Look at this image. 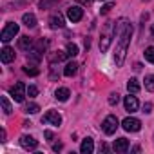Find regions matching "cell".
<instances>
[{"label":"cell","instance_id":"cell-18","mask_svg":"<svg viewBox=\"0 0 154 154\" xmlns=\"http://www.w3.org/2000/svg\"><path fill=\"white\" fill-rule=\"evenodd\" d=\"M22 22H24L26 27H35V26H36V17H35L33 13H26V15L22 17Z\"/></svg>","mask_w":154,"mask_h":154},{"label":"cell","instance_id":"cell-1","mask_svg":"<svg viewBox=\"0 0 154 154\" xmlns=\"http://www.w3.org/2000/svg\"><path fill=\"white\" fill-rule=\"evenodd\" d=\"M131 36H132V27L129 26L118 38V44H116V53H114V62L116 65H123V60H125V54H127V47H129V42H131Z\"/></svg>","mask_w":154,"mask_h":154},{"label":"cell","instance_id":"cell-33","mask_svg":"<svg viewBox=\"0 0 154 154\" xmlns=\"http://www.w3.org/2000/svg\"><path fill=\"white\" fill-rule=\"evenodd\" d=\"M143 112H150V103H147V105H145V111H143Z\"/></svg>","mask_w":154,"mask_h":154},{"label":"cell","instance_id":"cell-25","mask_svg":"<svg viewBox=\"0 0 154 154\" xmlns=\"http://www.w3.org/2000/svg\"><path fill=\"white\" fill-rule=\"evenodd\" d=\"M40 111V107L36 105V103H29V105H26V112H29V114H35V112H38Z\"/></svg>","mask_w":154,"mask_h":154},{"label":"cell","instance_id":"cell-28","mask_svg":"<svg viewBox=\"0 0 154 154\" xmlns=\"http://www.w3.org/2000/svg\"><path fill=\"white\" fill-rule=\"evenodd\" d=\"M118 102H120V94H116V93H112V94L109 96V103H111V105H116Z\"/></svg>","mask_w":154,"mask_h":154},{"label":"cell","instance_id":"cell-14","mask_svg":"<svg viewBox=\"0 0 154 154\" xmlns=\"http://www.w3.org/2000/svg\"><path fill=\"white\" fill-rule=\"evenodd\" d=\"M69 96H71V93H69V89H67V87H58V89L54 91V98H56V100H60V102H67V100H69Z\"/></svg>","mask_w":154,"mask_h":154},{"label":"cell","instance_id":"cell-35","mask_svg":"<svg viewBox=\"0 0 154 154\" xmlns=\"http://www.w3.org/2000/svg\"><path fill=\"white\" fill-rule=\"evenodd\" d=\"M150 31H152V35H154V24H152V27H150Z\"/></svg>","mask_w":154,"mask_h":154},{"label":"cell","instance_id":"cell-29","mask_svg":"<svg viewBox=\"0 0 154 154\" xmlns=\"http://www.w3.org/2000/svg\"><path fill=\"white\" fill-rule=\"evenodd\" d=\"M112 8H114V4H112V2H109V4H105V6L102 8V13H103V15H107V13L112 9Z\"/></svg>","mask_w":154,"mask_h":154},{"label":"cell","instance_id":"cell-20","mask_svg":"<svg viewBox=\"0 0 154 154\" xmlns=\"http://www.w3.org/2000/svg\"><path fill=\"white\" fill-rule=\"evenodd\" d=\"M145 89L150 91V93H154V74L145 76Z\"/></svg>","mask_w":154,"mask_h":154},{"label":"cell","instance_id":"cell-21","mask_svg":"<svg viewBox=\"0 0 154 154\" xmlns=\"http://www.w3.org/2000/svg\"><path fill=\"white\" fill-rule=\"evenodd\" d=\"M0 103H2V109H4V112L6 114H11V103H9V100H8V96H2L0 98Z\"/></svg>","mask_w":154,"mask_h":154},{"label":"cell","instance_id":"cell-27","mask_svg":"<svg viewBox=\"0 0 154 154\" xmlns=\"http://www.w3.org/2000/svg\"><path fill=\"white\" fill-rule=\"evenodd\" d=\"M27 94H29V98H35V96L38 94V89H36L35 85H29V87H27Z\"/></svg>","mask_w":154,"mask_h":154},{"label":"cell","instance_id":"cell-24","mask_svg":"<svg viewBox=\"0 0 154 154\" xmlns=\"http://www.w3.org/2000/svg\"><path fill=\"white\" fill-rule=\"evenodd\" d=\"M109 44H111V38H109V36H102V40H100V49H102V51H107V49H109Z\"/></svg>","mask_w":154,"mask_h":154},{"label":"cell","instance_id":"cell-22","mask_svg":"<svg viewBox=\"0 0 154 154\" xmlns=\"http://www.w3.org/2000/svg\"><path fill=\"white\" fill-rule=\"evenodd\" d=\"M67 56H71V58H74L76 54H78V45L76 44H67Z\"/></svg>","mask_w":154,"mask_h":154},{"label":"cell","instance_id":"cell-5","mask_svg":"<svg viewBox=\"0 0 154 154\" xmlns=\"http://www.w3.org/2000/svg\"><path fill=\"white\" fill-rule=\"evenodd\" d=\"M122 127L127 131V132H138L140 129H141V122L138 120V118H125L123 122H122Z\"/></svg>","mask_w":154,"mask_h":154},{"label":"cell","instance_id":"cell-3","mask_svg":"<svg viewBox=\"0 0 154 154\" xmlns=\"http://www.w3.org/2000/svg\"><path fill=\"white\" fill-rule=\"evenodd\" d=\"M18 24H13V22H9L4 29H2V33H0V40H2V42H9V40H13L17 35H18Z\"/></svg>","mask_w":154,"mask_h":154},{"label":"cell","instance_id":"cell-11","mask_svg":"<svg viewBox=\"0 0 154 154\" xmlns=\"http://www.w3.org/2000/svg\"><path fill=\"white\" fill-rule=\"evenodd\" d=\"M93 150H94V141H93V138H85V140L82 141V145H80V152H82V154H93Z\"/></svg>","mask_w":154,"mask_h":154},{"label":"cell","instance_id":"cell-17","mask_svg":"<svg viewBox=\"0 0 154 154\" xmlns=\"http://www.w3.org/2000/svg\"><path fill=\"white\" fill-rule=\"evenodd\" d=\"M65 56H67V53H62V51H53V53H49V62H51V65H53V63H56V62L65 60Z\"/></svg>","mask_w":154,"mask_h":154},{"label":"cell","instance_id":"cell-34","mask_svg":"<svg viewBox=\"0 0 154 154\" xmlns=\"http://www.w3.org/2000/svg\"><path fill=\"white\" fill-rule=\"evenodd\" d=\"M78 2H82V4H87V2H89V0H78Z\"/></svg>","mask_w":154,"mask_h":154},{"label":"cell","instance_id":"cell-6","mask_svg":"<svg viewBox=\"0 0 154 154\" xmlns=\"http://www.w3.org/2000/svg\"><path fill=\"white\" fill-rule=\"evenodd\" d=\"M42 122H44V123H51V125H54V127H60V123H62V116H60L56 111H47V112L44 114Z\"/></svg>","mask_w":154,"mask_h":154},{"label":"cell","instance_id":"cell-7","mask_svg":"<svg viewBox=\"0 0 154 154\" xmlns=\"http://www.w3.org/2000/svg\"><path fill=\"white\" fill-rule=\"evenodd\" d=\"M82 17H84V11H82V8H78V6H71V8L67 9V18H69L71 22H80Z\"/></svg>","mask_w":154,"mask_h":154},{"label":"cell","instance_id":"cell-30","mask_svg":"<svg viewBox=\"0 0 154 154\" xmlns=\"http://www.w3.org/2000/svg\"><path fill=\"white\" fill-rule=\"evenodd\" d=\"M53 2H54V0H42V2H40V8H42V9H45V8H49Z\"/></svg>","mask_w":154,"mask_h":154},{"label":"cell","instance_id":"cell-13","mask_svg":"<svg viewBox=\"0 0 154 154\" xmlns=\"http://www.w3.org/2000/svg\"><path fill=\"white\" fill-rule=\"evenodd\" d=\"M0 58H2L4 63H9V62L15 60V51L11 47H4L2 51H0Z\"/></svg>","mask_w":154,"mask_h":154},{"label":"cell","instance_id":"cell-8","mask_svg":"<svg viewBox=\"0 0 154 154\" xmlns=\"http://www.w3.org/2000/svg\"><path fill=\"white\" fill-rule=\"evenodd\" d=\"M123 103H125V111H129V112H136V111H138V107H140L138 98H136V96H132L131 93H129V96H125Z\"/></svg>","mask_w":154,"mask_h":154},{"label":"cell","instance_id":"cell-4","mask_svg":"<svg viewBox=\"0 0 154 154\" xmlns=\"http://www.w3.org/2000/svg\"><path fill=\"white\" fill-rule=\"evenodd\" d=\"M102 129H103V132L105 134H114L116 132V129H118V118L116 116H112V114H109L105 120H103V123H102Z\"/></svg>","mask_w":154,"mask_h":154},{"label":"cell","instance_id":"cell-10","mask_svg":"<svg viewBox=\"0 0 154 154\" xmlns=\"http://www.w3.org/2000/svg\"><path fill=\"white\" fill-rule=\"evenodd\" d=\"M49 26H51L53 29H62V27L65 26V22H63V17H62L60 13H54V15L49 18Z\"/></svg>","mask_w":154,"mask_h":154},{"label":"cell","instance_id":"cell-23","mask_svg":"<svg viewBox=\"0 0 154 154\" xmlns=\"http://www.w3.org/2000/svg\"><path fill=\"white\" fill-rule=\"evenodd\" d=\"M145 60L150 62V63H154V47H147L145 49Z\"/></svg>","mask_w":154,"mask_h":154},{"label":"cell","instance_id":"cell-9","mask_svg":"<svg viewBox=\"0 0 154 154\" xmlns=\"http://www.w3.org/2000/svg\"><path fill=\"white\" fill-rule=\"evenodd\" d=\"M20 145L24 147V149H27V150H33V149H36L38 147V141L33 138V136H20Z\"/></svg>","mask_w":154,"mask_h":154},{"label":"cell","instance_id":"cell-16","mask_svg":"<svg viewBox=\"0 0 154 154\" xmlns=\"http://www.w3.org/2000/svg\"><path fill=\"white\" fill-rule=\"evenodd\" d=\"M76 72H78V63H76V62H69L65 65V69H63V74L69 76V78H71V76H74Z\"/></svg>","mask_w":154,"mask_h":154},{"label":"cell","instance_id":"cell-2","mask_svg":"<svg viewBox=\"0 0 154 154\" xmlns=\"http://www.w3.org/2000/svg\"><path fill=\"white\" fill-rule=\"evenodd\" d=\"M11 96H13V100L15 102H18V103H22L24 100H26V96H27V87L22 84V82H17L13 87H11Z\"/></svg>","mask_w":154,"mask_h":154},{"label":"cell","instance_id":"cell-26","mask_svg":"<svg viewBox=\"0 0 154 154\" xmlns=\"http://www.w3.org/2000/svg\"><path fill=\"white\" fill-rule=\"evenodd\" d=\"M24 72H26V74H29V76H36L40 71H38L36 67H29V65H27V67H24Z\"/></svg>","mask_w":154,"mask_h":154},{"label":"cell","instance_id":"cell-15","mask_svg":"<svg viewBox=\"0 0 154 154\" xmlns=\"http://www.w3.org/2000/svg\"><path fill=\"white\" fill-rule=\"evenodd\" d=\"M31 47H33V40H31L29 36H20V38H18V49L29 51Z\"/></svg>","mask_w":154,"mask_h":154},{"label":"cell","instance_id":"cell-32","mask_svg":"<svg viewBox=\"0 0 154 154\" xmlns=\"http://www.w3.org/2000/svg\"><path fill=\"white\" fill-rule=\"evenodd\" d=\"M45 138L51 140V138H53V132H51V131H45Z\"/></svg>","mask_w":154,"mask_h":154},{"label":"cell","instance_id":"cell-19","mask_svg":"<svg viewBox=\"0 0 154 154\" xmlns=\"http://www.w3.org/2000/svg\"><path fill=\"white\" fill-rule=\"evenodd\" d=\"M140 82L136 80V78H131L129 82H127V91L131 93V94H136V93H140Z\"/></svg>","mask_w":154,"mask_h":154},{"label":"cell","instance_id":"cell-12","mask_svg":"<svg viewBox=\"0 0 154 154\" xmlns=\"http://www.w3.org/2000/svg\"><path fill=\"white\" fill-rule=\"evenodd\" d=\"M112 149H114L116 152H127V149H129V141H127L125 138H118V140H114Z\"/></svg>","mask_w":154,"mask_h":154},{"label":"cell","instance_id":"cell-31","mask_svg":"<svg viewBox=\"0 0 154 154\" xmlns=\"http://www.w3.org/2000/svg\"><path fill=\"white\" fill-rule=\"evenodd\" d=\"M53 149H54V150H62V143H54Z\"/></svg>","mask_w":154,"mask_h":154}]
</instances>
